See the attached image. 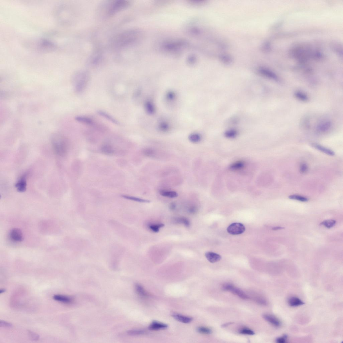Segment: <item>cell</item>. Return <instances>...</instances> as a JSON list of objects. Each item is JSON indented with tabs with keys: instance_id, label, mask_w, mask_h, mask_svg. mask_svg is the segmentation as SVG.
Wrapping results in <instances>:
<instances>
[{
	"instance_id": "obj_1",
	"label": "cell",
	"mask_w": 343,
	"mask_h": 343,
	"mask_svg": "<svg viewBox=\"0 0 343 343\" xmlns=\"http://www.w3.org/2000/svg\"><path fill=\"white\" fill-rule=\"evenodd\" d=\"M136 33L134 30H128L117 35L113 42L114 47L122 48L131 45L135 40Z\"/></svg>"
},
{
	"instance_id": "obj_2",
	"label": "cell",
	"mask_w": 343,
	"mask_h": 343,
	"mask_svg": "<svg viewBox=\"0 0 343 343\" xmlns=\"http://www.w3.org/2000/svg\"><path fill=\"white\" fill-rule=\"evenodd\" d=\"M90 79L89 73L86 71H79L73 75L72 83L75 91L81 93L87 86Z\"/></svg>"
},
{
	"instance_id": "obj_3",
	"label": "cell",
	"mask_w": 343,
	"mask_h": 343,
	"mask_svg": "<svg viewBox=\"0 0 343 343\" xmlns=\"http://www.w3.org/2000/svg\"><path fill=\"white\" fill-rule=\"evenodd\" d=\"M129 4V1L125 0L112 1L107 6L106 14L108 16H113L128 8Z\"/></svg>"
},
{
	"instance_id": "obj_4",
	"label": "cell",
	"mask_w": 343,
	"mask_h": 343,
	"mask_svg": "<svg viewBox=\"0 0 343 343\" xmlns=\"http://www.w3.org/2000/svg\"><path fill=\"white\" fill-rule=\"evenodd\" d=\"M53 147L56 153L59 156L65 155L67 151V145L63 136L60 134H55L52 138Z\"/></svg>"
},
{
	"instance_id": "obj_5",
	"label": "cell",
	"mask_w": 343,
	"mask_h": 343,
	"mask_svg": "<svg viewBox=\"0 0 343 343\" xmlns=\"http://www.w3.org/2000/svg\"><path fill=\"white\" fill-rule=\"evenodd\" d=\"M35 49L41 52H49L56 49L54 44L45 39H39L33 42V45Z\"/></svg>"
},
{
	"instance_id": "obj_6",
	"label": "cell",
	"mask_w": 343,
	"mask_h": 343,
	"mask_svg": "<svg viewBox=\"0 0 343 343\" xmlns=\"http://www.w3.org/2000/svg\"><path fill=\"white\" fill-rule=\"evenodd\" d=\"M223 289L224 291L231 292L234 295L238 296L242 299L248 300L249 298V296L244 292L232 284H226L223 285Z\"/></svg>"
},
{
	"instance_id": "obj_7",
	"label": "cell",
	"mask_w": 343,
	"mask_h": 343,
	"mask_svg": "<svg viewBox=\"0 0 343 343\" xmlns=\"http://www.w3.org/2000/svg\"><path fill=\"white\" fill-rule=\"evenodd\" d=\"M244 225L240 223H234L228 227L227 231L232 235H238L244 233L245 231Z\"/></svg>"
},
{
	"instance_id": "obj_8",
	"label": "cell",
	"mask_w": 343,
	"mask_h": 343,
	"mask_svg": "<svg viewBox=\"0 0 343 343\" xmlns=\"http://www.w3.org/2000/svg\"><path fill=\"white\" fill-rule=\"evenodd\" d=\"M332 127V123L330 120H325L321 122L317 125L316 129L320 133H325L329 131Z\"/></svg>"
},
{
	"instance_id": "obj_9",
	"label": "cell",
	"mask_w": 343,
	"mask_h": 343,
	"mask_svg": "<svg viewBox=\"0 0 343 343\" xmlns=\"http://www.w3.org/2000/svg\"><path fill=\"white\" fill-rule=\"evenodd\" d=\"M10 237L12 240L17 242H21L23 240V234L20 230L17 228L13 229L10 233Z\"/></svg>"
},
{
	"instance_id": "obj_10",
	"label": "cell",
	"mask_w": 343,
	"mask_h": 343,
	"mask_svg": "<svg viewBox=\"0 0 343 343\" xmlns=\"http://www.w3.org/2000/svg\"><path fill=\"white\" fill-rule=\"evenodd\" d=\"M263 317L267 321L274 326L279 327L281 325V322L279 320L273 315L265 314L263 315Z\"/></svg>"
},
{
	"instance_id": "obj_11",
	"label": "cell",
	"mask_w": 343,
	"mask_h": 343,
	"mask_svg": "<svg viewBox=\"0 0 343 343\" xmlns=\"http://www.w3.org/2000/svg\"><path fill=\"white\" fill-rule=\"evenodd\" d=\"M26 181L25 176L21 177L15 184V187L19 192H25L26 190Z\"/></svg>"
},
{
	"instance_id": "obj_12",
	"label": "cell",
	"mask_w": 343,
	"mask_h": 343,
	"mask_svg": "<svg viewBox=\"0 0 343 343\" xmlns=\"http://www.w3.org/2000/svg\"><path fill=\"white\" fill-rule=\"evenodd\" d=\"M206 258L210 262L214 263L220 261L222 257L219 254L212 252H207L205 254Z\"/></svg>"
},
{
	"instance_id": "obj_13",
	"label": "cell",
	"mask_w": 343,
	"mask_h": 343,
	"mask_svg": "<svg viewBox=\"0 0 343 343\" xmlns=\"http://www.w3.org/2000/svg\"><path fill=\"white\" fill-rule=\"evenodd\" d=\"M311 145L313 147L323 153L328 155L329 156H333L335 155V152L333 150L325 147L322 145L316 143H313Z\"/></svg>"
},
{
	"instance_id": "obj_14",
	"label": "cell",
	"mask_w": 343,
	"mask_h": 343,
	"mask_svg": "<svg viewBox=\"0 0 343 343\" xmlns=\"http://www.w3.org/2000/svg\"><path fill=\"white\" fill-rule=\"evenodd\" d=\"M258 72L262 76L267 78L276 81L278 79L277 76L274 72L264 68H260L259 69Z\"/></svg>"
},
{
	"instance_id": "obj_15",
	"label": "cell",
	"mask_w": 343,
	"mask_h": 343,
	"mask_svg": "<svg viewBox=\"0 0 343 343\" xmlns=\"http://www.w3.org/2000/svg\"><path fill=\"white\" fill-rule=\"evenodd\" d=\"M172 317L178 321L186 324H189V323L191 322L193 319L191 317L177 313H174L173 314Z\"/></svg>"
},
{
	"instance_id": "obj_16",
	"label": "cell",
	"mask_w": 343,
	"mask_h": 343,
	"mask_svg": "<svg viewBox=\"0 0 343 343\" xmlns=\"http://www.w3.org/2000/svg\"><path fill=\"white\" fill-rule=\"evenodd\" d=\"M168 327L166 324L156 321L152 322L149 327L150 330H158L166 329Z\"/></svg>"
},
{
	"instance_id": "obj_17",
	"label": "cell",
	"mask_w": 343,
	"mask_h": 343,
	"mask_svg": "<svg viewBox=\"0 0 343 343\" xmlns=\"http://www.w3.org/2000/svg\"><path fill=\"white\" fill-rule=\"evenodd\" d=\"M53 298L57 301L65 303H70L72 301V298L69 296L60 295H54Z\"/></svg>"
},
{
	"instance_id": "obj_18",
	"label": "cell",
	"mask_w": 343,
	"mask_h": 343,
	"mask_svg": "<svg viewBox=\"0 0 343 343\" xmlns=\"http://www.w3.org/2000/svg\"><path fill=\"white\" fill-rule=\"evenodd\" d=\"M288 302L290 306L293 307L301 306L304 304V303L300 298L296 297L290 298Z\"/></svg>"
},
{
	"instance_id": "obj_19",
	"label": "cell",
	"mask_w": 343,
	"mask_h": 343,
	"mask_svg": "<svg viewBox=\"0 0 343 343\" xmlns=\"http://www.w3.org/2000/svg\"><path fill=\"white\" fill-rule=\"evenodd\" d=\"M98 114L100 116H102L105 118L107 119V120L115 124L116 125H118L119 124V122L113 118V117L111 116L110 115L108 114L104 111H102L101 110L98 111Z\"/></svg>"
},
{
	"instance_id": "obj_20",
	"label": "cell",
	"mask_w": 343,
	"mask_h": 343,
	"mask_svg": "<svg viewBox=\"0 0 343 343\" xmlns=\"http://www.w3.org/2000/svg\"><path fill=\"white\" fill-rule=\"evenodd\" d=\"M102 153L107 155H112L114 153V150L112 146L109 144H104L101 148Z\"/></svg>"
},
{
	"instance_id": "obj_21",
	"label": "cell",
	"mask_w": 343,
	"mask_h": 343,
	"mask_svg": "<svg viewBox=\"0 0 343 343\" xmlns=\"http://www.w3.org/2000/svg\"><path fill=\"white\" fill-rule=\"evenodd\" d=\"M161 196L169 198H176L178 196L177 193L176 191L170 190H162L160 192Z\"/></svg>"
},
{
	"instance_id": "obj_22",
	"label": "cell",
	"mask_w": 343,
	"mask_h": 343,
	"mask_svg": "<svg viewBox=\"0 0 343 343\" xmlns=\"http://www.w3.org/2000/svg\"><path fill=\"white\" fill-rule=\"evenodd\" d=\"M75 119L79 122L87 125H91L93 123L92 119L85 116H77L76 117Z\"/></svg>"
},
{
	"instance_id": "obj_23",
	"label": "cell",
	"mask_w": 343,
	"mask_h": 343,
	"mask_svg": "<svg viewBox=\"0 0 343 343\" xmlns=\"http://www.w3.org/2000/svg\"><path fill=\"white\" fill-rule=\"evenodd\" d=\"M145 111L148 114H152L155 112L154 106L153 104L150 101H147L145 104Z\"/></svg>"
},
{
	"instance_id": "obj_24",
	"label": "cell",
	"mask_w": 343,
	"mask_h": 343,
	"mask_svg": "<svg viewBox=\"0 0 343 343\" xmlns=\"http://www.w3.org/2000/svg\"><path fill=\"white\" fill-rule=\"evenodd\" d=\"M190 141L193 143H197L200 142L202 137L200 134L193 133L190 134L189 137Z\"/></svg>"
},
{
	"instance_id": "obj_25",
	"label": "cell",
	"mask_w": 343,
	"mask_h": 343,
	"mask_svg": "<svg viewBox=\"0 0 343 343\" xmlns=\"http://www.w3.org/2000/svg\"><path fill=\"white\" fill-rule=\"evenodd\" d=\"M295 97L298 100L303 102H306L308 100V97L307 95L303 92L297 91L295 92Z\"/></svg>"
},
{
	"instance_id": "obj_26",
	"label": "cell",
	"mask_w": 343,
	"mask_h": 343,
	"mask_svg": "<svg viewBox=\"0 0 343 343\" xmlns=\"http://www.w3.org/2000/svg\"><path fill=\"white\" fill-rule=\"evenodd\" d=\"M245 163L242 161H237L232 164L230 167V169L233 170H237L242 169L244 167Z\"/></svg>"
},
{
	"instance_id": "obj_27",
	"label": "cell",
	"mask_w": 343,
	"mask_h": 343,
	"mask_svg": "<svg viewBox=\"0 0 343 343\" xmlns=\"http://www.w3.org/2000/svg\"><path fill=\"white\" fill-rule=\"evenodd\" d=\"M289 198L291 200H297L302 202H306L308 201V199L307 198L298 195H292L289 196Z\"/></svg>"
},
{
	"instance_id": "obj_28",
	"label": "cell",
	"mask_w": 343,
	"mask_h": 343,
	"mask_svg": "<svg viewBox=\"0 0 343 343\" xmlns=\"http://www.w3.org/2000/svg\"><path fill=\"white\" fill-rule=\"evenodd\" d=\"M122 197L124 198L128 199V200L134 201L139 202L150 203V201L149 200H145V199L135 197L133 196L125 195L123 196Z\"/></svg>"
},
{
	"instance_id": "obj_29",
	"label": "cell",
	"mask_w": 343,
	"mask_h": 343,
	"mask_svg": "<svg viewBox=\"0 0 343 343\" xmlns=\"http://www.w3.org/2000/svg\"><path fill=\"white\" fill-rule=\"evenodd\" d=\"M336 221L334 220H327L323 221L320 223L321 225H324L325 227L328 229H330L333 227L336 224Z\"/></svg>"
},
{
	"instance_id": "obj_30",
	"label": "cell",
	"mask_w": 343,
	"mask_h": 343,
	"mask_svg": "<svg viewBox=\"0 0 343 343\" xmlns=\"http://www.w3.org/2000/svg\"><path fill=\"white\" fill-rule=\"evenodd\" d=\"M176 222L179 223H181L187 227L190 226V223L188 218L184 217H180L176 219Z\"/></svg>"
},
{
	"instance_id": "obj_31",
	"label": "cell",
	"mask_w": 343,
	"mask_h": 343,
	"mask_svg": "<svg viewBox=\"0 0 343 343\" xmlns=\"http://www.w3.org/2000/svg\"><path fill=\"white\" fill-rule=\"evenodd\" d=\"M238 134L237 130L234 129H231L227 130L225 132V135L226 138H235Z\"/></svg>"
},
{
	"instance_id": "obj_32",
	"label": "cell",
	"mask_w": 343,
	"mask_h": 343,
	"mask_svg": "<svg viewBox=\"0 0 343 343\" xmlns=\"http://www.w3.org/2000/svg\"><path fill=\"white\" fill-rule=\"evenodd\" d=\"M165 225L164 224L160 223H158V224H157L150 225L149 226V227L150 229L152 230V232H154V233H158L161 228H162Z\"/></svg>"
},
{
	"instance_id": "obj_33",
	"label": "cell",
	"mask_w": 343,
	"mask_h": 343,
	"mask_svg": "<svg viewBox=\"0 0 343 343\" xmlns=\"http://www.w3.org/2000/svg\"><path fill=\"white\" fill-rule=\"evenodd\" d=\"M136 289L137 293L139 295L143 296H148L147 292L145 291V289L143 288V287L139 285H136Z\"/></svg>"
},
{
	"instance_id": "obj_34",
	"label": "cell",
	"mask_w": 343,
	"mask_h": 343,
	"mask_svg": "<svg viewBox=\"0 0 343 343\" xmlns=\"http://www.w3.org/2000/svg\"><path fill=\"white\" fill-rule=\"evenodd\" d=\"M197 330L198 333L205 335H209L212 333L211 329L205 327H198Z\"/></svg>"
},
{
	"instance_id": "obj_35",
	"label": "cell",
	"mask_w": 343,
	"mask_h": 343,
	"mask_svg": "<svg viewBox=\"0 0 343 343\" xmlns=\"http://www.w3.org/2000/svg\"><path fill=\"white\" fill-rule=\"evenodd\" d=\"M143 152L145 156L149 157L153 156L156 153L154 150L150 148H146L144 149Z\"/></svg>"
},
{
	"instance_id": "obj_36",
	"label": "cell",
	"mask_w": 343,
	"mask_h": 343,
	"mask_svg": "<svg viewBox=\"0 0 343 343\" xmlns=\"http://www.w3.org/2000/svg\"><path fill=\"white\" fill-rule=\"evenodd\" d=\"M159 128L161 131L166 132L169 129V125L166 122H161L159 125Z\"/></svg>"
},
{
	"instance_id": "obj_37",
	"label": "cell",
	"mask_w": 343,
	"mask_h": 343,
	"mask_svg": "<svg viewBox=\"0 0 343 343\" xmlns=\"http://www.w3.org/2000/svg\"><path fill=\"white\" fill-rule=\"evenodd\" d=\"M240 334L242 335H254L255 333L251 329L246 328H243L240 330L239 331Z\"/></svg>"
},
{
	"instance_id": "obj_38",
	"label": "cell",
	"mask_w": 343,
	"mask_h": 343,
	"mask_svg": "<svg viewBox=\"0 0 343 343\" xmlns=\"http://www.w3.org/2000/svg\"><path fill=\"white\" fill-rule=\"evenodd\" d=\"M29 335L31 339L33 341H37L39 339L40 336L31 330H28Z\"/></svg>"
},
{
	"instance_id": "obj_39",
	"label": "cell",
	"mask_w": 343,
	"mask_h": 343,
	"mask_svg": "<svg viewBox=\"0 0 343 343\" xmlns=\"http://www.w3.org/2000/svg\"><path fill=\"white\" fill-rule=\"evenodd\" d=\"M128 333L129 335H143L145 333V331L141 330H133L129 331Z\"/></svg>"
},
{
	"instance_id": "obj_40",
	"label": "cell",
	"mask_w": 343,
	"mask_h": 343,
	"mask_svg": "<svg viewBox=\"0 0 343 343\" xmlns=\"http://www.w3.org/2000/svg\"><path fill=\"white\" fill-rule=\"evenodd\" d=\"M12 324L10 323L4 321L3 320H1L0 321V327H1L10 328V327H12Z\"/></svg>"
},
{
	"instance_id": "obj_41",
	"label": "cell",
	"mask_w": 343,
	"mask_h": 343,
	"mask_svg": "<svg viewBox=\"0 0 343 343\" xmlns=\"http://www.w3.org/2000/svg\"><path fill=\"white\" fill-rule=\"evenodd\" d=\"M308 169V166L306 163H303L300 166V171L301 173H306Z\"/></svg>"
},
{
	"instance_id": "obj_42",
	"label": "cell",
	"mask_w": 343,
	"mask_h": 343,
	"mask_svg": "<svg viewBox=\"0 0 343 343\" xmlns=\"http://www.w3.org/2000/svg\"><path fill=\"white\" fill-rule=\"evenodd\" d=\"M198 208L196 206L192 205L189 209V213L191 214H195L198 212Z\"/></svg>"
},
{
	"instance_id": "obj_43",
	"label": "cell",
	"mask_w": 343,
	"mask_h": 343,
	"mask_svg": "<svg viewBox=\"0 0 343 343\" xmlns=\"http://www.w3.org/2000/svg\"><path fill=\"white\" fill-rule=\"evenodd\" d=\"M287 336L286 335H284L282 337H278L276 339V341L278 343H284L286 342L287 339Z\"/></svg>"
},
{
	"instance_id": "obj_44",
	"label": "cell",
	"mask_w": 343,
	"mask_h": 343,
	"mask_svg": "<svg viewBox=\"0 0 343 343\" xmlns=\"http://www.w3.org/2000/svg\"><path fill=\"white\" fill-rule=\"evenodd\" d=\"M221 59L223 62L227 64L230 63L232 61L231 57L229 56H227V55H223Z\"/></svg>"
},
{
	"instance_id": "obj_45",
	"label": "cell",
	"mask_w": 343,
	"mask_h": 343,
	"mask_svg": "<svg viewBox=\"0 0 343 343\" xmlns=\"http://www.w3.org/2000/svg\"><path fill=\"white\" fill-rule=\"evenodd\" d=\"M175 94L172 92H170L168 93L167 95V98L169 100H173L175 98Z\"/></svg>"
},
{
	"instance_id": "obj_46",
	"label": "cell",
	"mask_w": 343,
	"mask_h": 343,
	"mask_svg": "<svg viewBox=\"0 0 343 343\" xmlns=\"http://www.w3.org/2000/svg\"><path fill=\"white\" fill-rule=\"evenodd\" d=\"M176 207V205L175 203L172 202L170 205V209L172 211L175 210Z\"/></svg>"
},
{
	"instance_id": "obj_47",
	"label": "cell",
	"mask_w": 343,
	"mask_h": 343,
	"mask_svg": "<svg viewBox=\"0 0 343 343\" xmlns=\"http://www.w3.org/2000/svg\"><path fill=\"white\" fill-rule=\"evenodd\" d=\"M284 229V228L281 227H274L272 229L273 230H278L283 229Z\"/></svg>"
},
{
	"instance_id": "obj_48",
	"label": "cell",
	"mask_w": 343,
	"mask_h": 343,
	"mask_svg": "<svg viewBox=\"0 0 343 343\" xmlns=\"http://www.w3.org/2000/svg\"><path fill=\"white\" fill-rule=\"evenodd\" d=\"M6 290L5 289H1V290H0V294H1L2 293H4V292H6Z\"/></svg>"
}]
</instances>
